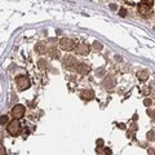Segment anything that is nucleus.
Instances as JSON below:
<instances>
[{
  "label": "nucleus",
  "instance_id": "obj_26",
  "mask_svg": "<svg viewBox=\"0 0 155 155\" xmlns=\"http://www.w3.org/2000/svg\"><path fill=\"white\" fill-rule=\"evenodd\" d=\"M118 127H120V128H123V129H125V125H124V124H118Z\"/></svg>",
  "mask_w": 155,
  "mask_h": 155
},
{
  "label": "nucleus",
  "instance_id": "obj_23",
  "mask_svg": "<svg viewBox=\"0 0 155 155\" xmlns=\"http://www.w3.org/2000/svg\"><path fill=\"white\" fill-rule=\"evenodd\" d=\"M102 145H103V140H101V138L97 140V146H102Z\"/></svg>",
  "mask_w": 155,
  "mask_h": 155
},
{
  "label": "nucleus",
  "instance_id": "obj_12",
  "mask_svg": "<svg viewBox=\"0 0 155 155\" xmlns=\"http://www.w3.org/2000/svg\"><path fill=\"white\" fill-rule=\"evenodd\" d=\"M35 50H36L39 54H44L48 49H47V47H45L44 43H38L36 45H35Z\"/></svg>",
  "mask_w": 155,
  "mask_h": 155
},
{
  "label": "nucleus",
  "instance_id": "obj_15",
  "mask_svg": "<svg viewBox=\"0 0 155 155\" xmlns=\"http://www.w3.org/2000/svg\"><path fill=\"white\" fill-rule=\"evenodd\" d=\"M102 47L103 45L100 43V41H95V43L92 44V48H93V50H96V52H98V50H101L102 49Z\"/></svg>",
  "mask_w": 155,
  "mask_h": 155
},
{
  "label": "nucleus",
  "instance_id": "obj_13",
  "mask_svg": "<svg viewBox=\"0 0 155 155\" xmlns=\"http://www.w3.org/2000/svg\"><path fill=\"white\" fill-rule=\"evenodd\" d=\"M147 78H149V71H146V70H142V71H138L137 73V79L141 80V82L147 80Z\"/></svg>",
  "mask_w": 155,
  "mask_h": 155
},
{
  "label": "nucleus",
  "instance_id": "obj_22",
  "mask_svg": "<svg viewBox=\"0 0 155 155\" xmlns=\"http://www.w3.org/2000/svg\"><path fill=\"white\" fill-rule=\"evenodd\" d=\"M119 14H120L122 17H125V16H127V11H125V9H120V11H119Z\"/></svg>",
  "mask_w": 155,
  "mask_h": 155
},
{
  "label": "nucleus",
  "instance_id": "obj_19",
  "mask_svg": "<svg viewBox=\"0 0 155 155\" xmlns=\"http://www.w3.org/2000/svg\"><path fill=\"white\" fill-rule=\"evenodd\" d=\"M144 4H146V5H149V6H151L153 5V3H154V0H141Z\"/></svg>",
  "mask_w": 155,
  "mask_h": 155
},
{
  "label": "nucleus",
  "instance_id": "obj_21",
  "mask_svg": "<svg viewBox=\"0 0 155 155\" xmlns=\"http://www.w3.org/2000/svg\"><path fill=\"white\" fill-rule=\"evenodd\" d=\"M144 105L147 106V107H149V106H151V100H150V98H146V100L144 101Z\"/></svg>",
  "mask_w": 155,
  "mask_h": 155
},
{
  "label": "nucleus",
  "instance_id": "obj_11",
  "mask_svg": "<svg viewBox=\"0 0 155 155\" xmlns=\"http://www.w3.org/2000/svg\"><path fill=\"white\" fill-rule=\"evenodd\" d=\"M115 78H112V76H107V78H105V82H103V85L106 87V88H114V85H115Z\"/></svg>",
  "mask_w": 155,
  "mask_h": 155
},
{
  "label": "nucleus",
  "instance_id": "obj_25",
  "mask_svg": "<svg viewBox=\"0 0 155 155\" xmlns=\"http://www.w3.org/2000/svg\"><path fill=\"white\" fill-rule=\"evenodd\" d=\"M147 153H149V154H155V151H154V149H149Z\"/></svg>",
  "mask_w": 155,
  "mask_h": 155
},
{
  "label": "nucleus",
  "instance_id": "obj_17",
  "mask_svg": "<svg viewBox=\"0 0 155 155\" xmlns=\"http://www.w3.org/2000/svg\"><path fill=\"white\" fill-rule=\"evenodd\" d=\"M141 93L142 95H149V93H150V88H149V87H142Z\"/></svg>",
  "mask_w": 155,
  "mask_h": 155
},
{
  "label": "nucleus",
  "instance_id": "obj_9",
  "mask_svg": "<svg viewBox=\"0 0 155 155\" xmlns=\"http://www.w3.org/2000/svg\"><path fill=\"white\" fill-rule=\"evenodd\" d=\"M76 71L80 74V75H87V74L90 71V69H89L88 65H85V63H78L76 65Z\"/></svg>",
  "mask_w": 155,
  "mask_h": 155
},
{
  "label": "nucleus",
  "instance_id": "obj_16",
  "mask_svg": "<svg viewBox=\"0 0 155 155\" xmlns=\"http://www.w3.org/2000/svg\"><path fill=\"white\" fill-rule=\"evenodd\" d=\"M146 137H147L149 141H155V129H153V131H150V132H147Z\"/></svg>",
  "mask_w": 155,
  "mask_h": 155
},
{
  "label": "nucleus",
  "instance_id": "obj_6",
  "mask_svg": "<svg viewBox=\"0 0 155 155\" xmlns=\"http://www.w3.org/2000/svg\"><path fill=\"white\" fill-rule=\"evenodd\" d=\"M80 98L84 100V101H92L95 98V92L92 89H84L80 93Z\"/></svg>",
  "mask_w": 155,
  "mask_h": 155
},
{
  "label": "nucleus",
  "instance_id": "obj_5",
  "mask_svg": "<svg viewBox=\"0 0 155 155\" xmlns=\"http://www.w3.org/2000/svg\"><path fill=\"white\" fill-rule=\"evenodd\" d=\"M25 111H26L25 106H22V105H16L12 109V115H13V118H14V119H21V118H23Z\"/></svg>",
  "mask_w": 155,
  "mask_h": 155
},
{
  "label": "nucleus",
  "instance_id": "obj_14",
  "mask_svg": "<svg viewBox=\"0 0 155 155\" xmlns=\"http://www.w3.org/2000/svg\"><path fill=\"white\" fill-rule=\"evenodd\" d=\"M38 66L40 67V69H48V67H49V63H48L45 60H40V61H38Z\"/></svg>",
  "mask_w": 155,
  "mask_h": 155
},
{
  "label": "nucleus",
  "instance_id": "obj_20",
  "mask_svg": "<svg viewBox=\"0 0 155 155\" xmlns=\"http://www.w3.org/2000/svg\"><path fill=\"white\" fill-rule=\"evenodd\" d=\"M146 112H147V115H150L151 118H154V119H155V110H151V109H150V110H147Z\"/></svg>",
  "mask_w": 155,
  "mask_h": 155
},
{
  "label": "nucleus",
  "instance_id": "obj_3",
  "mask_svg": "<svg viewBox=\"0 0 155 155\" xmlns=\"http://www.w3.org/2000/svg\"><path fill=\"white\" fill-rule=\"evenodd\" d=\"M62 63H63V66H65V69L66 70H74V69H76V60H75V57L74 56H65L62 58Z\"/></svg>",
  "mask_w": 155,
  "mask_h": 155
},
{
  "label": "nucleus",
  "instance_id": "obj_18",
  "mask_svg": "<svg viewBox=\"0 0 155 155\" xmlns=\"http://www.w3.org/2000/svg\"><path fill=\"white\" fill-rule=\"evenodd\" d=\"M9 122V119H8V116L6 115H3L1 116V125H4V124H6V123Z\"/></svg>",
  "mask_w": 155,
  "mask_h": 155
},
{
  "label": "nucleus",
  "instance_id": "obj_2",
  "mask_svg": "<svg viewBox=\"0 0 155 155\" xmlns=\"http://www.w3.org/2000/svg\"><path fill=\"white\" fill-rule=\"evenodd\" d=\"M16 84H17V87H18V89L19 90H26L27 88H30V79H28L27 76H25V75H21V76H18L17 79H16Z\"/></svg>",
  "mask_w": 155,
  "mask_h": 155
},
{
  "label": "nucleus",
  "instance_id": "obj_1",
  "mask_svg": "<svg viewBox=\"0 0 155 155\" xmlns=\"http://www.w3.org/2000/svg\"><path fill=\"white\" fill-rule=\"evenodd\" d=\"M6 131H8V133L11 136H18L21 133V124H19V122L17 119H14V120H12L11 123L8 124V127H6Z\"/></svg>",
  "mask_w": 155,
  "mask_h": 155
},
{
  "label": "nucleus",
  "instance_id": "obj_7",
  "mask_svg": "<svg viewBox=\"0 0 155 155\" xmlns=\"http://www.w3.org/2000/svg\"><path fill=\"white\" fill-rule=\"evenodd\" d=\"M138 13H140L141 16H144V17H149V16L151 14V6H149L142 3L141 5H138Z\"/></svg>",
  "mask_w": 155,
  "mask_h": 155
},
{
  "label": "nucleus",
  "instance_id": "obj_24",
  "mask_svg": "<svg viewBox=\"0 0 155 155\" xmlns=\"http://www.w3.org/2000/svg\"><path fill=\"white\" fill-rule=\"evenodd\" d=\"M103 153H105V154H111V150H110V149H105Z\"/></svg>",
  "mask_w": 155,
  "mask_h": 155
},
{
  "label": "nucleus",
  "instance_id": "obj_4",
  "mask_svg": "<svg viewBox=\"0 0 155 155\" xmlns=\"http://www.w3.org/2000/svg\"><path fill=\"white\" fill-rule=\"evenodd\" d=\"M60 48L62 50H73L74 48H75V43H74L71 39H69V38H63V39H61L60 40Z\"/></svg>",
  "mask_w": 155,
  "mask_h": 155
},
{
  "label": "nucleus",
  "instance_id": "obj_10",
  "mask_svg": "<svg viewBox=\"0 0 155 155\" xmlns=\"http://www.w3.org/2000/svg\"><path fill=\"white\" fill-rule=\"evenodd\" d=\"M48 54H49V57H52L53 60H57V58L61 57L60 50H58L56 47H49L48 48Z\"/></svg>",
  "mask_w": 155,
  "mask_h": 155
},
{
  "label": "nucleus",
  "instance_id": "obj_8",
  "mask_svg": "<svg viewBox=\"0 0 155 155\" xmlns=\"http://www.w3.org/2000/svg\"><path fill=\"white\" fill-rule=\"evenodd\" d=\"M78 54H82V56H88V53L90 52V45L88 44H80L79 47H78Z\"/></svg>",
  "mask_w": 155,
  "mask_h": 155
}]
</instances>
